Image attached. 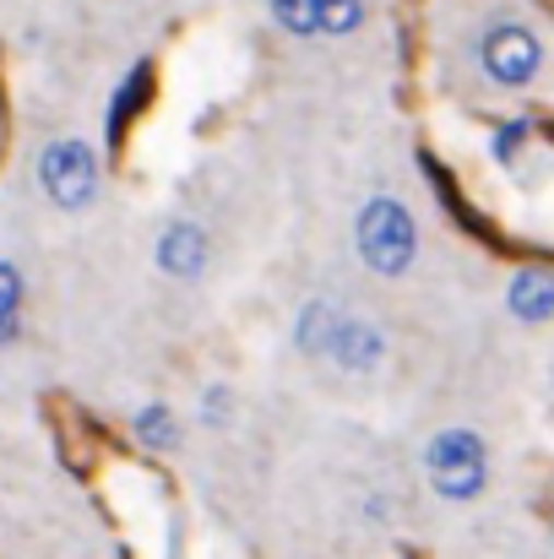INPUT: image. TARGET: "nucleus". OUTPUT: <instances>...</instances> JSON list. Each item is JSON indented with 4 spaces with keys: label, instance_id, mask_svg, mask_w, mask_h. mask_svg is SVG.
<instances>
[{
    "label": "nucleus",
    "instance_id": "nucleus-1",
    "mask_svg": "<svg viewBox=\"0 0 554 559\" xmlns=\"http://www.w3.org/2000/svg\"><path fill=\"white\" fill-rule=\"evenodd\" d=\"M429 484H435L446 500L479 495V484H484V445H479V435L446 429V435L429 445Z\"/></svg>",
    "mask_w": 554,
    "mask_h": 559
},
{
    "label": "nucleus",
    "instance_id": "nucleus-2",
    "mask_svg": "<svg viewBox=\"0 0 554 559\" xmlns=\"http://www.w3.org/2000/svg\"><path fill=\"white\" fill-rule=\"evenodd\" d=\"M359 255L375 272H402L413 261V223L397 201H369L359 217Z\"/></svg>",
    "mask_w": 554,
    "mask_h": 559
},
{
    "label": "nucleus",
    "instance_id": "nucleus-3",
    "mask_svg": "<svg viewBox=\"0 0 554 559\" xmlns=\"http://www.w3.org/2000/svg\"><path fill=\"white\" fill-rule=\"evenodd\" d=\"M38 180L60 206H82L98 186V169H93V153L82 142H55L44 153V164H38Z\"/></svg>",
    "mask_w": 554,
    "mask_h": 559
},
{
    "label": "nucleus",
    "instance_id": "nucleus-4",
    "mask_svg": "<svg viewBox=\"0 0 554 559\" xmlns=\"http://www.w3.org/2000/svg\"><path fill=\"white\" fill-rule=\"evenodd\" d=\"M484 66H490V76H495L500 87L533 82V76H539V44H533V33H528V27H495V33L484 38Z\"/></svg>",
    "mask_w": 554,
    "mask_h": 559
},
{
    "label": "nucleus",
    "instance_id": "nucleus-5",
    "mask_svg": "<svg viewBox=\"0 0 554 559\" xmlns=\"http://www.w3.org/2000/svg\"><path fill=\"white\" fill-rule=\"evenodd\" d=\"M380 332L365 326V321H338V332H332V343H327V354L343 365V370H369L375 359H380Z\"/></svg>",
    "mask_w": 554,
    "mask_h": 559
},
{
    "label": "nucleus",
    "instance_id": "nucleus-6",
    "mask_svg": "<svg viewBox=\"0 0 554 559\" xmlns=\"http://www.w3.org/2000/svg\"><path fill=\"white\" fill-rule=\"evenodd\" d=\"M201 255H207V239H201V228H190V223H175V228L164 234V245H158V266L175 272V277H196V272H201Z\"/></svg>",
    "mask_w": 554,
    "mask_h": 559
},
{
    "label": "nucleus",
    "instance_id": "nucleus-7",
    "mask_svg": "<svg viewBox=\"0 0 554 559\" xmlns=\"http://www.w3.org/2000/svg\"><path fill=\"white\" fill-rule=\"evenodd\" d=\"M511 310L522 316V321H550V310H554V283L544 277V272H522L517 283H511Z\"/></svg>",
    "mask_w": 554,
    "mask_h": 559
},
{
    "label": "nucleus",
    "instance_id": "nucleus-8",
    "mask_svg": "<svg viewBox=\"0 0 554 559\" xmlns=\"http://www.w3.org/2000/svg\"><path fill=\"white\" fill-rule=\"evenodd\" d=\"M316 27L321 33H354L359 27V0H316Z\"/></svg>",
    "mask_w": 554,
    "mask_h": 559
},
{
    "label": "nucleus",
    "instance_id": "nucleus-9",
    "mask_svg": "<svg viewBox=\"0 0 554 559\" xmlns=\"http://www.w3.org/2000/svg\"><path fill=\"white\" fill-rule=\"evenodd\" d=\"M142 98H148V66H137V71H131V82H126V87L115 93V115H109V131H120V126H126V120L137 115V104H142Z\"/></svg>",
    "mask_w": 554,
    "mask_h": 559
},
{
    "label": "nucleus",
    "instance_id": "nucleus-10",
    "mask_svg": "<svg viewBox=\"0 0 554 559\" xmlns=\"http://www.w3.org/2000/svg\"><path fill=\"white\" fill-rule=\"evenodd\" d=\"M16 299H22V283H16V272L0 261V348L16 337Z\"/></svg>",
    "mask_w": 554,
    "mask_h": 559
},
{
    "label": "nucleus",
    "instance_id": "nucleus-11",
    "mask_svg": "<svg viewBox=\"0 0 554 559\" xmlns=\"http://www.w3.org/2000/svg\"><path fill=\"white\" fill-rule=\"evenodd\" d=\"M272 11L288 33H316V0H272Z\"/></svg>",
    "mask_w": 554,
    "mask_h": 559
},
{
    "label": "nucleus",
    "instance_id": "nucleus-12",
    "mask_svg": "<svg viewBox=\"0 0 554 559\" xmlns=\"http://www.w3.org/2000/svg\"><path fill=\"white\" fill-rule=\"evenodd\" d=\"M332 332H338V326H332V310H327V305H310V310H305V332H299V343H305V348H327Z\"/></svg>",
    "mask_w": 554,
    "mask_h": 559
},
{
    "label": "nucleus",
    "instance_id": "nucleus-13",
    "mask_svg": "<svg viewBox=\"0 0 554 559\" xmlns=\"http://www.w3.org/2000/svg\"><path fill=\"white\" fill-rule=\"evenodd\" d=\"M137 429H142L148 445H169V440H175V418H169V407H148V413L137 418Z\"/></svg>",
    "mask_w": 554,
    "mask_h": 559
},
{
    "label": "nucleus",
    "instance_id": "nucleus-14",
    "mask_svg": "<svg viewBox=\"0 0 554 559\" xmlns=\"http://www.w3.org/2000/svg\"><path fill=\"white\" fill-rule=\"evenodd\" d=\"M522 136H528V120H517V126H506V131L495 136V153H500V158H511V147H517Z\"/></svg>",
    "mask_w": 554,
    "mask_h": 559
}]
</instances>
